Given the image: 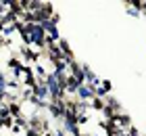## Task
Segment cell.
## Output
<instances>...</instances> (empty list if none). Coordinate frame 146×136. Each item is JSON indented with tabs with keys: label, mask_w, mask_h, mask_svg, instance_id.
<instances>
[{
	"label": "cell",
	"mask_w": 146,
	"mask_h": 136,
	"mask_svg": "<svg viewBox=\"0 0 146 136\" xmlns=\"http://www.w3.org/2000/svg\"><path fill=\"white\" fill-rule=\"evenodd\" d=\"M21 67H23V59H21V57H17V54H11V57L6 59V69H11L13 73L19 71Z\"/></svg>",
	"instance_id": "4"
},
{
	"label": "cell",
	"mask_w": 146,
	"mask_h": 136,
	"mask_svg": "<svg viewBox=\"0 0 146 136\" xmlns=\"http://www.w3.org/2000/svg\"><path fill=\"white\" fill-rule=\"evenodd\" d=\"M58 21H61V15H58V13H54V15L50 17V23H54V25H56Z\"/></svg>",
	"instance_id": "11"
},
{
	"label": "cell",
	"mask_w": 146,
	"mask_h": 136,
	"mask_svg": "<svg viewBox=\"0 0 146 136\" xmlns=\"http://www.w3.org/2000/svg\"><path fill=\"white\" fill-rule=\"evenodd\" d=\"M29 130H36L38 134H44V132H50V121L42 117L40 113H34L29 117Z\"/></svg>",
	"instance_id": "1"
},
{
	"label": "cell",
	"mask_w": 146,
	"mask_h": 136,
	"mask_svg": "<svg viewBox=\"0 0 146 136\" xmlns=\"http://www.w3.org/2000/svg\"><path fill=\"white\" fill-rule=\"evenodd\" d=\"M52 134H54V136H67V132H65L63 128H56V130H52Z\"/></svg>",
	"instance_id": "10"
},
{
	"label": "cell",
	"mask_w": 146,
	"mask_h": 136,
	"mask_svg": "<svg viewBox=\"0 0 146 136\" xmlns=\"http://www.w3.org/2000/svg\"><path fill=\"white\" fill-rule=\"evenodd\" d=\"M65 111H67V107H65V100H50V103H48V113H50L54 119L63 121Z\"/></svg>",
	"instance_id": "2"
},
{
	"label": "cell",
	"mask_w": 146,
	"mask_h": 136,
	"mask_svg": "<svg viewBox=\"0 0 146 136\" xmlns=\"http://www.w3.org/2000/svg\"><path fill=\"white\" fill-rule=\"evenodd\" d=\"M40 136H54V134H52V130H50V132H44V134H40Z\"/></svg>",
	"instance_id": "14"
},
{
	"label": "cell",
	"mask_w": 146,
	"mask_h": 136,
	"mask_svg": "<svg viewBox=\"0 0 146 136\" xmlns=\"http://www.w3.org/2000/svg\"><path fill=\"white\" fill-rule=\"evenodd\" d=\"M104 107H107V100L100 98V96H94V98L90 100V111L94 109V111H100V113H102V109H104Z\"/></svg>",
	"instance_id": "6"
},
{
	"label": "cell",
	"mask_w": 146,
	"mask_h": 136,
	"mask_svg": "<svg viewBox=\"0 0 146 136\" xmlns=\"http://www.w3.org/2000/svg\"><path fill=\"white\" fill-rule=\"evenodd\" d=\"M125 11H127V15H131V17H140L142 13H138V11H134V9H129V6H125Z\"/></svg>",
	"instance_id": "9"
},
{
	"label": "cell",
	"mask_w": 146,
	"mask_h": 136,
	"mask_svg": "<svg viewBox=\"0 0 146 136\" xmlns=\"http://www.w3.org/2000/svg\"><path fill=\"white\" fill-rule=\"evenodd\" d=\"M96 136H104V134H96Z\"/></svg>",
	"instance_id": "15"
},
{
	"label": "cell",
	"mask_w": 146,
	"mask_h": 136,
	"mask_svg": "<svg viewBox=\"0 0 146 136\" xmlns=\"http://www.w3.org/2000/svg\"><path fill=\"white\" fill-rule=\"evenodd\" d=\"M125 132H127V136H142L140 134V128H136V126H129Z\"/></svg>",
	"instance_id": "8"
},
{
	"label": "cell",
	"mask_w": 146,
	"mask_h": 136,
	"mask_svg": "<svg viewBox=\"0 0 146 136\" xmlns=\"http://www.w3.org/2000/svg\"><path fill=\"white\" fill-rule=\"evenodd\" d=\"M4 31V21H2V17H0V33Z\"/></svg>",
	"instance_id": "13"
},
{
	"label": "cell",
	"mask_w": 146,
	"mask_h": 136,
	"mask_svg": "<svg viewBox=\"0 0 146 136\" xmlns=\"http://www.w3.org/2000/svg\"><path fill=\"white\" fill-rule=\"evenodd\" d=\"M23 136H40V134H38V132H36V130H27V132H25V134H23Z\"/></svg>",
	"instance_id": "12"
},
{
	"label": "cell",
	"mask_w": 146,
	"mask_h": 136,
	"mask_svg": "<svg viewBox=\"0 0 146 136\" xmlns=\"http://www.w3.org/2000/svg\"><path fill=\"white\" fill-rule=\"evenodd\" d=\"M9 115H11V117H21V115H23V103H19V100H17V103H11L9 105Z\"/></svg>",
	"instance_id": "5"
},
{
	"label": "cell",
	"mask_w": 146,
	"mask_h": 136,
	"mask_svg": "<svg viewBox=\"0 0 146 136\" xmlns=\"http://www.w3.org/2000/svg\"><path fill=\"white\" fill-rule=\"evenodd\" d=\"M113 121H115V126L119 128V130H127L129 126H134V124H131V115L123 113V111H119L115 117H113Z\"/></svg>",
	"instance_id": "3"
},
{
	"label": "cell",
	"mask_w": 146,
	"mask_h": 136,
	"mask_svg": "<svg viewBox=\"0 0 146 136\" xmlns=\"http://www.w3.org/2000/svg\"><path fill=\"white\" fill-rule=\"evenodd\" d=\"M13 126H15V117H11V115L0 117V130H11Z\"/></svg>",
	"instance_id": "7"
}]
</instances>
